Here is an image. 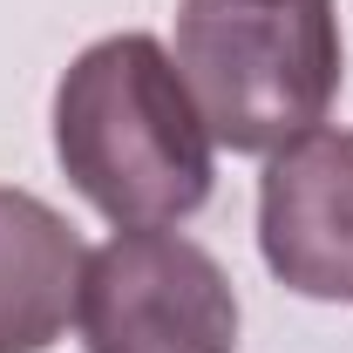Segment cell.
I'll return each instance as SVG.
<instances>
[{
  "label": "cell",
  "mask_w": 353,
  "mask_h": 353,
  "mask_svg": "<svg viewBox=\"0 0 353 353\" xmlns=\"http://www.w3.org/2000/svg\"><path fill=\"white\" fill-rule=\"evenodd\" d=\"M211 130L157 34H109L54 82V157L116 231H163L211 197Z\"/></svg>",
  "instance_id": "1"
},
{
  "label": "cell",
  "mask_w": 353,
  "mask_h": 353,
  "mask_svg": "<svg viewBox=\"0 0 353 353\" xmlns=\"http://www.w3.org/2000/svg\"><path fill=\"white\" fill-rule=\"evenodd\" d=\"M340 14L333 0H183L176 75L211 143L238 157L285 150L326 123L340 95Z\"/></svg>",
  "instance_id": "2"
},
{
  "label": "cell",
  "mask_w": 353,
  "mask_h": 353,
  "mask_svg": "<svg viewBox=\"0 0 353 353\" xmlns=\"http://www.w3.org/2000/svg\"><path fill=\"white\" fill-rule=\"evenodd\" d=\"M88 353H238V292L183 231H116L75 292Z\"/></svg>",
  "instance_id": "3"
},
{
  "label": "cell",
  "mask_w": 353,
  "mask_h": 353,
  "mask_svg": "<svg viewBox=\"0 0 353 353\" xmlns=\"http://www.w3.org/2000/svg\"><path fill=\"white\" fill-rule=\"evenodd\" d=\"M259 252L299 299L353 306V130H306L259 176Z\"/></svg>",
  "instance_id": "4"
},
{
  "label": "cell",
  "mask_w": 353,
  "mask_h": 353,
  "mask_svg": "<svg viewBox=\"0 0 353 353\" xmlns=\"http://www.w3.org/2000/svg\"><path fill=\"white\" fill-rule=\"evenodd\" d=\"M82 238L34 190L0 183V353H48L82 292Z\"/></svg>",
  "instance_id": "5"
}]
</instances>
